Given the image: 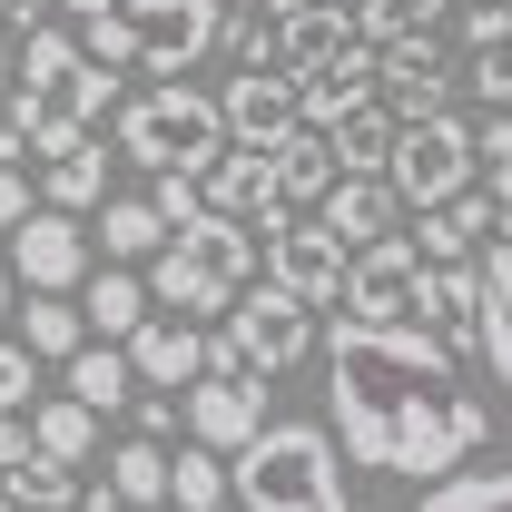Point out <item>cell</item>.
Instances as JSON below:
<instances>
[{
    "label": "cell",
    "instance_id": "1",
    "mask_svg": "<svg viewBox=\"0 0 512 512\" xmlns=\"http://www.w3.org/2000/svg\"><path fill=\"white\" fill-rule=\"evenodd\" d=\"M325 424L355 473H453L493 434V404L463 394V355L434 325H335L325 345Z\"/></svg>",
    "mask_w": 512,
    "mask_h": 512
},
{
    "label": "cell",
    "instance_id": "2",
    "mask_svg": "<svg viewBox=\"0 0 512 512\" xmlns=\"http://www.w3.org/2000/svg\"><path fill=\"white\" fill-rule=\"evenodd\" d=\"M119 69H99L89 50H79V30L69 20H50V30H30L20 40V89H10V128L40 148V158H69L79 138L99 119H119Z\"/></svg>",
    "mask_w": 512,
    "mask_h": 512
},
{
    "label": "cell",
    "instance_id": "3",
    "mask_svg": "<svg viewBox=\"0 0 512 512\" xmlns=\"http://www.w3.org/2000/svg\"><path fill=\"white\" fill-rule=\"evenodd\" d=\"M256 266H266V237L237 227V217H217V207H197L188 227L148 256V296H158V316H188V325L197 316H237Z\"/></svg>",
    "mask_w": 512,
    "mask_h": 512
},
{
    "label": "cell",
    "instance_id": "4",
    "mask_svg": "<svg viewBox=\"0 0 512 512\" xmlns=\"http://www.w3.org/2000/svg\"><path fill=\"white\" fill-rule=\"evenodd\" d=\"M227 148H237V138H227V109H217V89H197V79H148L119 109V158H138L148 178H207Z\"/></svg>",
    "mask_w": 512,
    "mask_h": 512
},
{
    "label": "cell",
    "instance_id": "5",
    "mask_svg": "<svg viewBox=\"0 0 512 512\" xmlns=\"http://www.w3.org/2000/svg\"><path fill=\"white\" fill-rule=\"evenodd\" d=\"M237 512H355L335 434L325 424H266L237 453Z\"/></svg>",
    "mask_w": 512,
    "mask_h": 512
},
{
    "label": "cell",
    "instance_id": "6",
    "mask_svg": "<svg viewBox=\"0 0 512 512\" xmlns=\"http://www.w3.org/2000/svg\"><path fill=\"white\" fill-rule=\"evenodd\" d=\"M473 168H483V148H473V128L453 119H404V138H394V197L414 207V217H434V207H453V197H473Z\"/></svg>",
    "mask_w": 512,
    "mask_h": 512
},
{
    "label": "cell",
    "instance_id": "7",
    "mask_svg": "<svg viewBox=\"0 0 512 512\" xmlns=\"http://www.w3.org/2000/svg\"><path fill=\"white\" fill-rule=\"evenodd\" d=\"M345 325H434V266L414 237H384L345 276Z\"/></svg>",
    "mask_w": 512,
    "mask_h": 512
},
{
    "label": "cell",
    "instance_id": "8",
    "mask_svg": "<svg viewBox=\"0 0 512 512\" xmlns=\"http://www.w3.org/2000/svg\"><path fill=\"white\" fill-rule=\"evenodd\" d=\"M266 434V375H247L237 365V345L217 335V355H207V375L188 384V444H207V453H237Z\"/></svg>",
    "mask_w": 512,
    "mask_h": 512
},
{
    "label": "cell",
    "instance_id": "9",
    "mask_svg": "<svg viewBox=\"0 0 512 512\" xmlns=\"http://www.w3.org/2000/svg\"><path fill=\"white\" fill-rule=\"evenodd\" d=\"M227 0H128V30H138V69L148 79H188L197 60L227 50Z\"/></svg>",
    "mask_w": 512,
    "mask_h": 512
},
{
    "label": "cell",
    "instance_id": "10",
    "mask_svg": "<svg viewBox=\"0 0 512 512\" xmlns=\"http://www.w3.org/2000/svg\"><path fill=\"white\" fill-rule=\"evenodd\" d=\"M227 345H237V365H247V375H286V365H306V355H316V306L256 276L247 296H237V316H227Z\"/></svg>",
    "mask_w": 512,
    "mask_h": 512
},
{
    "label": "cell",
    "instance_id": "11",
    "mask_svg": "<svg viewBox=\"0 0 512 512\" xmlns=\"http://www.w3.org/2000/svg\"><path fill=\"white\" fill-rule=\"evenodd\" d=\"M345 276H355V247L325 227V217H286L266 237V286L306 296V306H345Z\"/></svg>",
    "mask_w": 512,
    "mask_h": 512
},
{
    "label": "cell",
    "instance_id": "12",
    "mask_svg": "<svg viewBox=\"0 0 512 512\" xmlns=\"http://www.w3.org/2000/svg\"><path fill=\"white\" fill-rule=\"evenodd\" d=\"M375 99H384V50L375 40H355L345 60H325V69L296 79V109H306V128H325V138H335L345 119H365Z\"/></svg>",
    "mask_w": 512,
    "mask_h": 512
},
{
    "label": "cell",
    "instance_id": "13",
    "mask_svg": "<svg viewBox=\"0 0 512 512\" xmlns=\"http://www.w3.org/2000/svg\"><path fill=\"white\" fill-rule=\"evenodd\" d=\"M10 276H20L30 296H69V286H89V237H79V217L40 207V217L10 237Z\"/></svg>",
    "mask_w": 512,
    "mask_h": 512
},
{
    "label": "cell",
    "instance_id": "14",
    "mask_svg": "<svg viewBox=\"0 0 512 512\" xmlns=\"http://www.w3.org/2000/svg\"><path fill=\"white\" fill-rule=\"evenodd\" d=\"M207 207L217 217H237V227H256V237H276L296 207L276 197V148H227L217 168H207Z\"/></svg>",
    "mask_w": 512,
    "mask_h": 512
},
{
    "label": "cell",
    "instance_id": "15",
    "mask_svg": "<svg viewBox=\"0 0 512 512\" xmlns=\"http://www.w3.org/2000/svg\"><path fill=\"white\" fill-rule=\"evenodd\" d=\"M217 109H227V138H237V148H276V138H296V128H306L296 79H286V69H237V79L217 89Z\"/></svg>",
    "mask_w": 512,
    "mask_h": 512
},
{
    "label": "cell",
    "instance_id": "16",
    "mask_svg": "<svg viewBox=\"0 0 512 512\" xmlns=\"http://www.w3.org/2000/svg\"><path fill=\"white\" fill-rule=\"evenodd\" d=\"M207 355H217V335H197L188 316H148L128 335V365H138L148 394H188V384L207 375Z\"/></svg>",
    "mask_w": 512,
    "mask_h": 512
},
{
    "label": "cell",
    "instance_id": "17",
    "mask_svg": "<svg viewBox=\"0 0 512 512\" xmlns=\"http://www.w3.org/2000/svg\"><path fill=\"white\" fill-rule=\"evenodd\" d=\"M453 79L463 69L444 60V40H404V50H384V109L394 119H444Z\"/></svg>",
    "mask_w": 512,
    "mask_h": 512
},
{
    "label": "cell",
    "instance_id": "18",
    "mask_svg": "<svg viewBox=\"0 0 512 512\" xmlns=\"http://www.w3.org/2000/svg\"><path fill=\"white\" fill-rule=\"evenodd\" d=\"M316 217H325L355 256L384 247V237H404V197H394V178H335V197H325Z\"/></svg>",
    "mask_w": 512,
    "mask_h": 512
},
{
    "label": "cell",
    "instance_id": "19",
    "mask_svg": "<svg viewBox=\"0 0 512 512\" xmlns=\"http://www.w3.org/2000/svg\"><path fill=\"white\" fill-rule=\"evenodd\" d=\"M345 178V158H335V138L325 128H296V138H276V197L296 207V217H316L325 197Z\"/></svg>",
    "mask_w": 512,
    "mask_h": 512
},
{
    "label": "cell",
    "instance_id": "20",
    "mask_svg": "<svg viewBox=\"0 0 512 512\" xmlns=\"http://www.w3.org/2000/svg\"><path fill=\"white\" fill-rule=\"evenodd\" d=\"M79 316H89L99 345H128L138 325L158 316V296H148V276H138V266H99V276L79 286Z\"/></svg>",
    "mask_w": 512,
    "mask_h": 512
},
{
    "label": "cell",
    "instance_id": "21",
    "mask_svg": "<svg viewBox=\"0 0 512 512\" xmlns=\"http://www.w3.org/2000/svg\"><path fill=\"white\" fill-rule=\"evenodd\" d=\"M355 40H365V30H355L345 10H325V0H316V10H296V20H276V69H286V79H306V69L345 60Z\"/></svg>",
    "mask_w": 512,
    "mask_h": 512
},
{
    "label": "cell",
    "instance_id": "22",
    "mask_svg": "<svg viewBox=\"0 0 512 512\" xmlns=\"http://www.w3.org/2000/svg\"><path fill=\"white\" fill-rule=\"evenodd\" d=\"M483 237H493V197H453V207H434V217H414V247H424V266H483Z\"/></svg>",
    "mask_w": 512,
    "mask_h": 512
},
{
    "label": "cell",
    "instance_id": "23",
    "mask_svg": "<svg viewBox=\"0 0 512 512\" xmlns=\"http://www.w3.org/2000/svg\"><path fill=\"white\" fill-rule=\"evenodd\" d=\"M483 355H493L503 404H512V217H503V237L483 247Z\"/></svg>",
    "mask_w": 512,
    "mask_h": 512
},
{
    "label": "cell",
    "instance_id": "24",
    "mask_svg": "<svg viewBox=\"0 0 512 512\" xmlns=\"http://www.w3.org/2000/svg\"><path fill=\"white\" fill-rule=\"evenodd\" d=\"M178 237L168 217H158V197H109L99 207V247H109V266H138V256H158Z\"/></svg>",
    "mask_w": 512,
    "mask_h": 512
},
{
    "label": "cell",
    "instance_id": "25",
    "mask_svg": "<svg viewBox=\"0 0 512 512\" xmlns=\"http://www.w3.org/2000/svg\"><path fill=\"white\" fill-rule=\"evenodd\" d=\"M20 345L40 355V365H69V355H89L99 335L79 316V296H30V316H20Z\"/></svg>",
    "mask_w": 512,
    "mask_h": 512
},
{
    "label": "cell",
    "instance_id": "26",
    "mask_svg": "<svg viewBox=\"0 0 512 512\" xmlns=\"http://www.w3.org/2000/svg\"><path fill=\"white\" fill-rule=\"evenodd\" d=\"M60 375H69V394H79L89 414H109V404H138V394H148L138 365H128V345H89V355H69Z\"/></svg>",
    "mask_w": 512,
    "mask_h": 512
},
{
    "label": "cell",
    "instance_id": "27",
    "mask_svg": "<svg viewBox=\"0 0 512 512\" xmlns=\"http://www.w3.org/2000/svg\"><path fill=\"white\" fill-rule=\"evenodd\" d=\"M168 503L178 512H227L237 503V463L207 444H178V463H168Z\"/></svg>",
    "mask_w": 512,
    "mask_h": 512
},
{
    "label": "cell",
    "instance_id": "28",
    "mask_svg": "<svg viewBox=\"0 0 512 512\" xmlns=\"http://www.w3.org/2000/svg\"><path fill=\"white\" fill-rule=\"evenodd\" d=\"M40 188H50V207H60V217L109 207V148H99V138H79L69 158H50V178H40Z\"/></svg>",
    "mask_w": 512,
    "mask_h": 512
},
{
    "label": "cell",
    "instance_id": "29",
    "mask_svg": "<svg viewBox=\"0 0 512 512\" xmlns=\"http://www.w3.org/2000/svg\"><path fill=\"white\" fill-rule=\"evenodd\" d=\"M394 138H404V119H394V109H365V119H345L335 128V158H345V178H384V168H394Z\"/></svg>",
    "mask_w": 512,
    "mask_h": 512
},
{
    "label": "cell",
    "instance_id": "30",
    "mask_svg": "<svg viewBox=\"0 0 512 512\" xmlns=\"http://www.w3.org/2000/svg\"><path fill=\"white\" fill-rule=\"evenodd\" d=\"M79 463H50V453H30V463H10V503L20 512H79Z\"/></svg>",
    "mask_w": 512,
    "mask_h": 512
},
{
    "label": "cell",
    "instance_id": "31",
    "mask_svg": "<svg viewBox=\"0 0 512 512\" xmlns=\"http://www.w3.org/2000/svg\"><path fill=\"white\" fill-rule=\"evenodd\" d=\"M30 434H40V453H50V463H89V444H99V414H89L79 394H50V404L30 414Z\"/></svg>",
    "mask_w": 512,
    "mask_h": 512
},
{
    "label": "cell",
    "instance_id": "32",
    "mask_svg": "<svg viewBox=\"0 0 512 512\" xmlns=\"http://www.w3.org/2000/svg\"><path fill=\"white\" fill-rule=\"evenodd\" d=\"M168 463H178L168 444H119V453H109V493L138 503V512H158V503H168Z\"/></svg>",
    "mask_w": 512,
    "mask_h": 512
},
{
    "label": "cell",
    "instance_id": "33",
    "mask_svg": "<svg viewBox=\"0 0 512 512\" xmlns=\"http://www.w3.org/2000/svg\"><path fill=\"white\" fill-rule=\"evenodd\" d=\"M444 20H453V0H375L365 10V40L375 50H404V40H434Z\"/></svg>",
    "mask_w": 512,
    "mask_h": 512
},
{
    "label": "cell",
    "instance_id": "34",
    "mask_svg": "<svg viewBox=\"0 0 512 512\" xmlns=\"http://www.w3.org/2000/svg\"><path fill=\"white\" fill-rule=\"evenodd\" d=\"M414 512H512V463L503 473H444Z\"/></svg>",
    "mask_w": 512,
    "mask_h": 512
},
{
    "label": "cell",
    "instance_id": "35",
    "mask_svg": "<svg viewBox=\"0 0 512 512\" xmlns=\"http://www.w3.org/2000/svg\"><path fill=\"white\" fill-rule=\"evenodd\" d=\"M40 404H50V394H40V355L10 335V345H0V414H40Z\"/></svg>",
    "mask_w": 512,
    "mask_h": 512
},
{
    "label": "cell",
    "instance_id": "36",
    "mask_svg": "<svg viewBox=\"0 0 512 512\" xmlns=\"http://www.w3.org/2000/svg\"><path fill=\"white\" fill-rule=\"evenodd\" d=\"M227 60L237 69H276V10H237V20H227Z\"/></svg>",
    "mask_w": 512,
    "mask_h": 512
},
{
    "label": "cell",
    "instance_id": "37",
    "mask_svg": "<svg viewBox=\"0 0 512 512\" xmlns=\"http://www.w3.org/2000/svg\"><path fill=\"white\" fill-rule=\"evenodd\" d=\"M512 50V0H463V60Z\"/></svg>",
    "mask_w": 512,
    "mask_h": 512
},
{
    "label": "cell",
    "instance_id": "38",
    "mask_svg": "<svg viewBox=\"0 0 512 512\" xmlns=\"http://www.w3.org/2000/svg\"><path fill=\"white\" fill-rule=\"evenodd\" d=\"M463 89H473V99L503 119V109H512V50H483V60H463Z\"/></svg>",
    "mask_w": 512,
    "mask_h": 512
},
{
    "label": "cell",
    "instance_id": "39",
    "mask_svg": "<svg viewBox=\"0 0 512 512\" xmlns=\"http://www.w3.org/2000/svg\"><path fill=\"white\" fill-rule=\"evenodd\" d=\"M128 414H138V444H168V434L188 424V394H138Z\"/></svg>",
    "mask_w": 512,
    "mask_h": 512
},
{
    "label": "cell",
    "instance_id": "40",
    "mask_svg": "<svg viewBox=\"0 0 512 512\" xmlns=\"http://www.w3.org/2000/svg\"><path fill=\"white\" fill-rule=\"evenodd\" d=\"M30 217H40V207H30V178H20V168H0V227H10V237H20V227H30Z\"/></svg>",
    "mask_w": 512,
    "mask_h": 512
},
{
    "label": "cell",
    "instance_id": "41",
    "mask_svg": "<svg viewBox=\"0 0 512 512\" xmlns=\"http://www.w3.org/2000/svg\"><path fill=\"white\" fill-rule=\"evenodd\" d=\"M473 148H483V178L512 168V119H483V128H473Z\"/></svg>",
    "mask_w": 512,
    "mask_h": 512
},
{
    "label": "cell",
    "instance_id": "42",
    "mask_svg": "<svg viewBox=\"0 0 512 512\" xmlns=\"http://www.w3.org/2000/svg\"><path fill=\"white\" fill-rule=\"evenodd\" d=\"M20 158H40V148H30V138H20V128L0 119V168H20Z\"/></svg>",
    "mask_w": 512,
    "mask_h": 512
},
{
    "label": "cell",
    "instance_id": "43",
    "mask_svg": "<svg viewBox=\"0 0 512 512\" xmlns=\"http://www.w3.org/2000/svg\"><path fill=\"white\" fill-rule=\"evenodd\" d=\"M493 207H503V217H512V168H493Z\"/></svg>",
    "mask_w": 512,
    "mask_h": 512
},
{
    "label": "cell",
    "instance_id": "44",
    "mask_svg": "<svg viewBox=\"0 0 512 512\" xmlns=\"http://www.w3.org/2000/svg\"><path fill=\"white\" fill-rule=\"evenodd\" d=\"M325 10H345V20H355V30H365V10H375V0H325Z\"/></svg>",
    "mask_w": 512,
    "mask_h": 512
},
{
    "label": "cell",
    "instance_id": "45",
    "mask_svg": "<svg viewBox=\"0 0 512 512\" xmlns=\"http://www.w3.org/2000/svg\"><path fill=\"white\" fill-rule=\"evenodd\" d=\"M256 10H276V20H296V10H316V0H256Z\"/></svg>",
    "mask_w": 512,
    "mask_h": 512
},
{
    "label": "cell",
    "instance_id": "46",
    "mask_svg": "<svg viewBox=\"0 0 512 512\" xmlns=\"http://www.w3.org/2000/svg\"><path fill=\"white\" fill-rule=\"evenodd\" d=\"M10 296H20V276H10V256H0V316H10Z\"/></svg>",
    "mask_w": 512,
    "mask_h": 512
},
{
    "label": "cell",
    "instance_id": "47",
    "mask_svg": "<svg viewBox=\"0 0 512 512\" xmlns=\"http://www.w3.org/2000/svg\"><path fill=\"white\" fill-rule=\"evenodd\" d=\"M0 89H20V69H10V50H0Z\"/></svg>",
    "mask_w": 512,
    "mask_h": 512
},
{
    "label": "cell",
    "instance_id": "48",
    "mask_svg": "<svg viewBox=\"0 0 512 512\" xmlns=\"http://www.w3.org/2000/svg\"><path fill=\"white\" fill-rule=\"evenodd\" d=\"M227 10H256V0H227Z\"/></svg>",
    "mask_w": 512,
    "mask_h": 512
},
{
    "label": "cell",
    "instance_id": "49",
    "mask_svg": "<svg viewBox=\"0 0 512 512\" xmlns=\"http://www.w3.org/2000/svg\"><path fill=\"white\" fill-rule=\"evenodd\" d=\"M0 512H20V503H10V493H0Z\"/></svg>",
    "mask_w": 512,
    "mask_h": 512
},
{
    "label": "cell",
    "instance_id": "50",
    "mask_svg": "<svg viewBox=\"0 0 512 512\" xmlns=\"http://www.w3.org/2000/svg\"><path fill=\"white\" fill-rule=\"evenodd\" d=\"M0 20H10V0H0Z\"/></svg>",
    "mask_w": 512,
    "mask_h": 512
},
{
    "label": "cell",
    "instance_id": "51",
    "mask_svg": "<svg viewBox=\"0 0 512 512\" xmlns=\"http://www.w3.org/2000/svg\"><path fill=\"white\" fill-rule=\"evenodd\" d=\"M128 512H138V503H128Z\"/></svg>",
    "mask_w": 512,
    "mask_h": 512
},
{
    "label": "cell",
    "instance_id": "52",
    "mask_svg": "<svg viewBox=\"0 0 512 512\" xmlns=\"http://www.w3.org/2000/svg\"><path fill=\"white\" fill-rule=\"evenodd\" d=\"M503 119H512V109H503Z\"/></svg>",
    "mask_w": 512,
    "mask_h": 512
}]
</instances>
